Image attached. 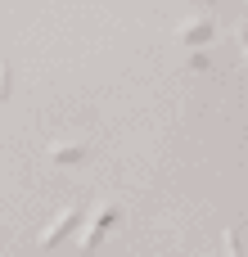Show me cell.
Here are the masks:
<instances>
[{
    "mask_svg": "<svg viewBox=\"0 0 248 257\" xmlns=\"http://www.w3.org/2000/svg\"><path fill=\"white\" fill-rule=\"evenodd\" d=\"M77 217H81V208H68V212H63V217H54V221H50V226H45V230H41V244H45V248H50V244H54V239H59V235H63V230H68V226H72V221H77Z\"/></svg>",
    "mask_w": 248,
    "mask_h": 257,
    "instance_id": "obj_1",
    "label": "cell"
},
{
    "mask_svg": "<svg viewBox=\"0 0 248 257\" xmlns=\"http://www.w3.org/2000/svg\"><path fill=\"white\" fill-rule=\"evenodd\" d=\"M113 212H117V208H113V203H104V217H99V221H90V226L81 230V248H95V239H99V230H104V221H108Z\"/></svg>",
    "mask_w": 248,
    "mask_h": 257,
    "instance_id": "obj_2",
    "label": "cell"
}]
</instances>
